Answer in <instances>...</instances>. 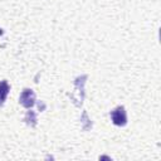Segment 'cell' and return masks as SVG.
I'll return each instance as SVG.
<instances>
[{"label":"cell","instance_id":"obj_1","mask_svg":"<svg viewBox=\"0 0 161 161\" xmlns=\"http://www.w3.org/2000/svg\"><path fill=\"white\" fill-rule=\"evenodd\" d=\"M109 116H111L113 125L116 126H125L127 123V113L123 106H118L114 109H112Z\"/></svg>","mask_w":161,"mask_h":161},{"label":"cell","instance_id":"obj_2","mask_svg":"<svg viewBox=\"0 0 161 161\" xmlns=\"http://www.w3.org/2000/svg\"><path fill=\"white\" fill-rule=\"evenodd\" d=\"M19 103L25 107V108H31L35 103V93L33 89H29V88H25L20 97H19Z\"/></svg>","mask_w":161,"mask_h":161},{"label":"cell","instance_id":"obj_3","mask_svg":"<svg viewBox=\"0 0 161 161\" xmlns=\"http://www.w3.org/2000/svg\"><path fill=\"white\" fill-rule=\"evenodd\" d=\"M9 92H10L9 83L6 80H1L0 82V106L4 104V102H5V99H6L8 94H9Z\"/></svg>","mask_w":161,"mask_h":161},{"label":"cell","instance_id":"obj_4","mask_svg":"<svg viewBox=\"0 0 161 161\" xmlns=\"http://www.w3.org/2000/svg\"><path fill=\"white\" fill-rule=\"evenodd\" d=\"M25 121L28 123H30V121H31V126H35V123H36V114H35V112L34 111H28L26 116H25Z\"/></svg>","mask_w":161,"mask_h":161}]
</instances>
